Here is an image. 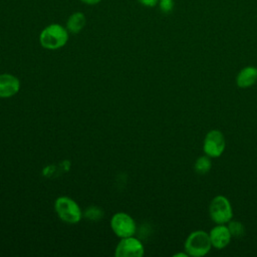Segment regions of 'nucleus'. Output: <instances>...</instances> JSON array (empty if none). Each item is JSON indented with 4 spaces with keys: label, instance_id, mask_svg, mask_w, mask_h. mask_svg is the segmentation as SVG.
<instances>
[{
    "label": "nucleus",
    "instance_id": "2eb2a0df",
    "mask_svg": "<svg viewBox=\"0 0 257 257\" xmlns=\"http://www.w3.org/2000/svg\"><path fill=\"white\" fill-rule=\"evenodd\" d=\"M158 6L163 13H170L174 9V0H159Z\"/></svg>",
    "mask_w": 257,
    "mask_h": 257
},
{
    "label": "nucleus",
    "instance_id": "f257e3e1",
    "mask_svg": "<svg viewBox=\"0 0 257 257\" xmlns=\"http://www.w3.org/2000/svg\"><path fill=\"white\" fill-rule=\"evenodd\" d=\"M68 38L69 32L65 26L59 23H51L41 30L39 43L47 50H57L67 43Z\"/></svg>",
    "mask_w": 257,
    "mask_h": 257
},
{
    "label": "nucleus",
    "instance_id": "4468645a",
    "mask_svg": "<svg viewBox=\"0 0 257 257\" xmlns=\"http://www.w3.org/2000/svg\"><path fill=\"white\" fill-rule=\"evenodd\" d=\"M85 217L88 219V220H92V221H95V220H99L102 218L103 216V212L100 208L98 207H89L86 209L85 213H84Z\"/></svg>",
    "mask_w": 257,
    "mask_h": 257
},
{
    "label": "nucleus",
    "instance_id": "20e7f679",
    "mask_svg": "<svg viewBox=\"0 0 257 257\" xmlns=\"http://www.w3.org/2000/svg\"><path fill=\"white\" fill-rule=\"evenodd\" d=\"M209 214L216 224L229 223L233 217V210L230 201L223 195L214 197L209 205Z\"/></svg>",
    "mask_w": 257,
    "mask_h": 257
},
{
    "label": "nucleus",
    "instance_id": "f3484780",
    "mask_svg": "<svg viewBox=\"0 0 257 257\" xmlns=\"http://www.w3.org/2000/svg\"><path fill=\"white\" fill-rule=\"evenodd\" d=\"M79 1L82 2V3H84V4H86V5H90V6L96 5V4H98V3L101 2V0H79Z\"/></svg>",
    "mask_w": 257,
    "mask_h": 257
},
{
    "label": "nucleus",
    "instance_id": "1a4fd4ad",
    "mask_svg": "<svg viewBox=\"0 0 257 257\" xmlns=\"http://www.w3.org/2000/svg\"><path fill=\"white\" fill-rule=\"evenodd\" d=\"M20 89V80L13 74H0V98H9Z\"/></svg>",
    "mask_w": 257,
    "mask_h": 257
},
{
    "label": "nucleus",
    "instance_id": "f03ea898",
    "mask_svg": "<svg viewBox=\"0 0 257 257\" xmlns=\"http://www.w3.org/2000/svg\"><path fill=\"white\" fill-rule=\"evenodd\" d=\"M212 247L209 233L204 230L193 231L185 241V251L189 256L203 257Z\"/></svg>",
    "mask_w": 257,
    "mask_h": 257
},
{
    "label": "nucleus",
    "instance_id": "0eeeda50",
    "mask_svg": "<svg viewBox=\"0 0 257 257\" xmlns=\"http://www.w3.org/2000/svg\"><path fill=\"white\" fill-rule=\"evenodd\" d=\"M145 254L143 243L134 236L120 238L114 249L115 257H142Z\"/></svg>",
    "mask_w": 257,
    "mask_h": 257
},
{
    "label": "nucleus",
    "instance_id": "a211bd4d",
    "mask_svg": "<svg viewBox=\"0 0 257 257\" xmlns=\"http://www.w3.org/2000/svg\"><path fill=\"white\" fill-rule=\"evenodd\" d=\"M189 255L187 254V252H183V253H177L174 255V257H188Z\"/></svg>",
    "mask_w": 257,
    "mask_h": 257
},
{
    "label": "nucleus",
    "instance_id": "6e6552de",
    "mask_svg": "<svg viewBox=\"0 0 257 257\" xmlns=\"http://www.w3.org/2000/svg\"><path fill=\"white\" fill-rule=\"evenodd\" d=\"M210 240L212 243V247L216 249H223L231 241L232 235L229 231L228 226H225V224H218L209 233Z\"/></svg>",
    "mask_w": 257,
    "mask_h": 257
},
{
    "label": "nucleus",
    "instance_id": "f8f14e48",
    "mask_svg": "<svg viewBox=\"0 0 257 257\" xmlns=\"http://www.w3.org/2000/svg\"><path fill=\"white\" fill-rule=\"evenodd\" d=\"M212 168V162H211V158L208 157L207 155L199 157L195 164H194V170L197 174L199 175H205L207 174Z\"/></svg>",
    "mask_w": 257,
    "mask_h": 257
},
{
    "label": "nucleus",
    "instance_id": "9b49d317",
    "mask_svg": "<svg viewBox=\"0 0 257 257\" xmlns=\"http://www.w3.org/2000/svg\"><path fill=\"white\" fill-rule=\"evenodd\" d=\"M85 24H86L85 15L80 11H76L71 13L68 16L64 26L66 27L69 33L76 34V33H79L84 28Z\"/></svg>",
    "mask_w": 257,
    "mask_h": 257
},
{
    "label": "nucleus",
    "instance_id": "39448f33",
    "mask_svg": "<svg viewBox=\"0 0 257 257\" xmlns=\"http://www.w3.org/2000/svg\"><path fill=\"white\" fill-rule=\"evenodd\" d=\"M110 227L113 233L119 238L134 236L137 230V225L133 217L123 212H118L112 215L110 219Z\"/></svg>",
    "mask_w": 257,
    "mask_h": 257
},
{
    "label": "nucleus",
    "instance_id": "dca6fc26",
    "mask_svg": "<svg viewBox=\"0 0 257 257\" xmlns=\"http://www.w3.org/2000/svg\"><path fill=\"white\" fill-rule=\"evenodd\" d=\"M139 3L145 7H148V8H153V7H156L159 3V0H138Z\"/></svg>",
    "mask_w": 257,
    "mask_h": 257
},
{
    "label": "nucleus",
    "instance_id": "423d86ee",
    "mask_svg": "<svg viewBox=\"0 0 257 257\" xmlns=\"http://www.w3.org/2000/svg\"><path fill=\"white\" fill-rule=\"evenodd\" d=\"M226 148L225 137L219 130H211L207 133L203 143V151L210 158H219Z\"/></svg>",
    "mask_w": 257,
    "mask_h": 257
},
{
    "label": "nucleus",
    "instance_id": "ddd939ff",
    "mask_svg": "<svg viewBox=\"0 0 257 257\" xmlns=\"http://www.w3.org/2000/svg\"><path fill=\"white\" fill-rule=\"evenodd\" d=\"M228 228L232 237H241L245 233V227L239 221H229Z\"/></svg>",
    "mask_w": 257,
    "mask_h": 257
},
{
    "label": "nucleus",
    "instance_id": "9d476101",
    "mask_svg": "<svg viewBox=\"0 0 257 257\" xmlns=\"http://www.w3.org/2000/svg\"><path fill=\"white\" fill-rule=\"evenodd\" d=\"M257 82V67L246 66L236 76V84L240 88H247Z\"/></svg>",
    "mask_w": 257,
    "mask_h": 257
},
{
    "label": "nucleus",
    "instance_id": "7ed1b4c3",
    "mask_svg": "<svg viewBox=\"0 0 257 257\" xmlns=\"http://www.w3.org/2000/svg\"><path fill=\"white\" fill-rule=\"evenodd\" d=\"M54 209L58 218L65 223L76 224L81 220L82 212L80 207L69 197H58L54 202Z\"/></svg>",
    "mask_w": 257,
    "mask_h": 257
}]
</instances>
